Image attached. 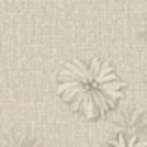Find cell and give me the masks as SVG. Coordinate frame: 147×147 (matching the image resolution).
I'll list each match as a JSON object with an SVG mask.
<instances>
[{
	"instance_id": "1",
	"label": "cell",
	"mask_w": 147,
	"mask_h": 147,
	"mask_svg": "<svg viewBox=\"0 0 147 147\" xmlns=\"http://www.w3.org/2000/svg\"><path fill=\"white\" fill-rule=\"evenodd\" d=\"M121 78L100 58H75L58 73V95L88 119L112 112L123 99Z\"/></svg>"
},
{
	"instance_id": "2",
	"label": "cell",
	"mask_w": 147,
	"mask_h": 147,
	"mask_svg": "<svg viewBox=\"0 0 147 147\" xmlns=\"http://www.w3.org/2000/svg\"><path fill=\"white\" fill-rule=\"evenodd\" d=\"M104 147H147V142L136 134H119Z\"/></svg>"
},
{
	"instance_id": "3",
	"label": "cell",
	"mask_w": 147,
	"mask_h": 147,
	"mask_svg": "<svg viewBox=\"0 0 147 147\" xmlns=\"http://www.w3.org/2000/svg\"><path fill=\"white\" fill-rule=\"evenodd\" d=\"M144 32H145V37H147V26H145V30H144Z\"/></svg>"
},
{
	"instance_id": "4",
	"label": "cell",
	"mask_w": 147,
	"mask_h": 147,
	"mask_svg": "<svg viewBox=\"0 0 147 147\" xmlns=\"http://www.w3.org/2000/svg\"><path fill=\"white\" fill-rule=\"evenodd\" d=\"M4 147H9V145H7V144H6V145H4Z\"/></svg>"
},
{
	"instance_id": "5",
	"label": "cell",
	"mask_w": 147,
	"mask_h": 147,
	"mask_svg": "<svg viewBox=\"0 0 147 147\" xmlns=\"http://www.w3.org/2000/svg\"><path fill=\"white\" fill-rule=\"evenodd\" d=\"M145 82H147V75H145Z\"/></svg>"
}]
</instances>
